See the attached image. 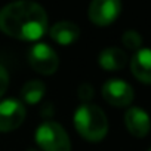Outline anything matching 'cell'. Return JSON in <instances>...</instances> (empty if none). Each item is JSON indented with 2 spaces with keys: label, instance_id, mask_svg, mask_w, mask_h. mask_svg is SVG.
Wrapping results in <instances>:
<instances>
[{
  "label": "cell",
  "instance_id": "cell-1",
  "mask_svg": "<svg viewBox=\"0 0 151 151\" xmlns=\"http://www.w3.org/2000/svg\"><path fill=\"white\" fill-rule=\"evenodd\" d=\"M47 30L46 11L31 0H17L0 11V31L6 36L34 42Z\"/></svg>",
  "mask_w": 151,
  "mask_h": 151
},
{
  "label": "cell",
  "instance_id": "cell-7",
  "mask_svg": "<svg viewBox=\"0 0 151 151\" xmlns=\"http://www.w3.org/2000/svg\"><path fill=\"white\" fill-rule=\"evenodd\" d=\"M25 119V107L18 99H6L0 102V132L18 129Z\"/></svg>",
  "mask_w": 151,
  "mask_h": 151
},
{
  "label": "cell",
  "instance_id": "cell-5",
  "mask_svg": "<svg viewBox=\"0 0 151 151\" xmlns=\"http://www.w3.org/2000/svg\"><path fill=\"white\" fill-rule=\"evenodd\" d=\"M120 11V0H92L89 6V19L95 25L105 27L117 19Z\"/></svg>",
  "mask_w": 151,
  "mask_h": 151
},
{
  "label": "cell",
  "instance_id": "cell-6",
  "mask_svg": "<svg viewBox=\"0 0 151 151\" xmlns=\"http://www.w3.org/2000/svg\"><path fill=\"white\" fill-rule=\"evenodd\" d=\"M104 99L113 107H127L133 101V89L120 79H110L102 86Z\"/></svg>",
  "mask_w": 151,
  "mask_h": 151
},
{
  "label": "cell",
  "instance_id": "cell-17",
  "mask_svg": "<svg viewBox=\"0 0 151 151\" xmlns=\"http://www.w3.org/2000/svg\"><path fill=\"white\" fill-rule=\"evenodd\" d=\"M148 151H151V148H150V150H148Z\"/></svg>",
  "mask_w": 151,
  "mask_h": 151
},
{
  "label": "cell",
  "instance_id": "cell-11",
  "mask_svg": "<svg viewBox=\"0 0 151 151\" xmlns=\"http://www.w3.org/2000/svg\"><path fill=\"white\" fill-rule=\"evenodd\" d=\"M99 65L107 71H119L127 64V55L119 47H107L99 53Z\"/></svg>",
  "mask_w": 151,
  "mask_h": 151
},
{
  "label": "cell",
  "instance_id": "cell-14",
  "mask_svg": "<svg viewBox=\"0 0 151 151\" xmlns=\"http://www.w3.org/2000/svg\"><path fill=\"white\" fill-rule=\"evenodd\" d=\"M77 92H79V98L82 101H85V102H88V101H91L93 98V88L89 83H82L79 86Z\"/></svg>",
  "mask_w": 151,
  "mask_h": 151
},
{
  "label": "cell",
  "instance_id": "cell-16",
  "mask_svg": "<svg viewBox=\"0 0 151 151\" xmlns=\"http://www.w3.org/2000/svg\"><path fill=\"white\" fill-rule=\"evenodd\" d=\"M27 151H37V150H33V148H30V150H27Z\"/></svg>",
  "mask_w": 151,
  "mask_h": 151
},
{
  "label": "cell",
  "instance_id": "cell-4",
  "mask_svg": "<svg viewBox=\"0 0 151 151\" xmlns=\"http://www.w3.org/2000/svg\"><path fill=\"white\" fill-rule=\"evenodd\" d=\"M30 65L34 68V71L43 74V76H52L56 73L59 67V58L56 52L46 43H37L30 49L28 53Z\"/></svg>",
  "mask_w": 151,
  "mask_h": 151
},
{
  "label": "cell",
  "instance_id": "cell-8",
  "mask_svg": "<svg viewBox=\"0 0 151 151\" xmlns=\"http://www.w3.org/2000/svg\"><path fill=\"white\" fill-rule=\"evenodd\" d=\"M124 124L129 133H132L136 138H144L150 133L151 129V120L150 116L138 108V107H130L126 114H124Z\"/></svg>",
  "mask_w": 151,
  "mask_h": 151
},
{
  "label": "cell",
  "instance_id": "cell-15",
  "mask_svg": "<svg viewBox=\"0 0 151 151\" xmlns=\"http://www.w3.org/2000/svg\"><path fill=\"white\" fill-rule=\"evenodd\" d=\"M8 86H9V74H8L6 68L0 64V96L6 92Z\"/></svg>",
  "mask_w": 151,
  "mask_h": 151
},
{
  "label": "cell",
  "instance_id": "cell-2",
  "mask_svg": "<svg viewBox=\"0 0 151 151\" xmlns=\"http://www.w3.org/2000/svg\"><path fill=\"white\" fill-rule=\"evenodd\" d=\"M74 127L86 141L99 142L108 132V120L98 105L85 102L74 113Z\"/></svg>",
  "mask_w": 151,
  "mask_h": 151
},
{
  "label": "cell",
  "instance_id": "cell-10",
  "mask_svg": "<svg viewBox=\"0 0 151 151\" xmlns=\"http://www.w3.org/2000/svg\"><path fill=\"white\" fill-rule=\"evenodd\" d=\"M49 34L52 40L56 42L58 45L68 46V45H73L80 37V28L71 21H61V22H56L50 28Z\"/></svg>",
  "mask_w": 151,
  "mask_h": 151
},
{
  "label": "cell",
  "instance_id": "cell-3",
  "mask_svg": "<svg viewBox=\"0 0 151 151\" xmlns=\"http://www.w3.org/2000/svg\"><path fill=\"white\" fill-rule=\"evenodd\" d=\"M36 142L42 151H71L70 136L56 122L42 123L36 130Z\"/></svg>",
  "mask_w": 151,
  "mask_h": 151
},
{
  "label": "cell",
  "instance_id": "cell-13",
  "mask_svg": "<svg viewBox=\"0 0 151 151\" xmlns=\"http://www.w3.org/2000/svg\"><path fill=\"white\" fill-rule=\"evenodd\" d=\"M122 42L123 45L130 49V50H139L141 49V45H142V37L139 36V33L133 31V30H129L123 34L122 37Z\"/></svg>",
  "mask_w": 151,
  "mask_h": 151
},
{
  "label": "cell",
  "instance_id": "cell-12",
  "mask_svg": "<svg viewBox=\"0 0 151 151\" xmlns=\"http://www.w3.org/2000/svg\"><path fill=\"white\" fill-rule=\"evenodd\" d=\"M46 93V85L42 80H30L22 86L21 96L25 104L28 105H36L39 104Z\"/></svg>",
  "mask_w": 151,
  "mask_h": 151
},
{
  "label": "cell",
  "instance_id": "cell-9",
  "mask_svg": "<svg viewBox=\"0 0 151 151\" xmlns=\"http://www.w3.org/2000/svg\"><path fill=\"white\" fill-rule=\"evenodd\" d=\"M130 70L139 82L151 85V49L136 50L130 61Z\"/></svg>",
  "mask_w": 151,
  "mask_h": 151
}]
</instances>
